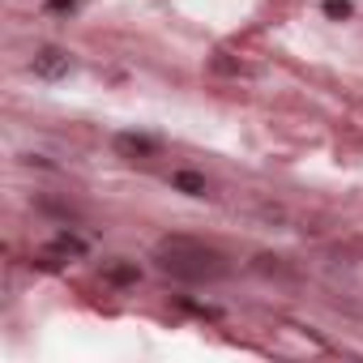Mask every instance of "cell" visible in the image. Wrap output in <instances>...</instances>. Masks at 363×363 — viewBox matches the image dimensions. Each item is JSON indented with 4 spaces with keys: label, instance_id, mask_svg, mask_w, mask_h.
Returning a JSON list of instances; mask_svg holds the SVG:
<instances>
[{
    "label": "cell",
    "instance_id": "1",
    "mask_svg": "<svg viewBox=\"0 0 363 363\" xmlns=\"http://www.w3.org/2000/svg\"><path fill=\"white\" fill-rule=\"evenodd\" d=\"M154 261L162 274L179 278V282H193V286H206V282H223L231 274L227 257L201 240H189V235H162L154 244Z\"/></svg>",
    "mask_w": 363,
    "mask_h": 363
},
{
    "label": "cell",
    "instance_id": "2",
    "mask_svg": "<svg viewBox=\"0 0 363 363\" xmlns=\"http://www.w3.org/2000/svg\"><path fill=\"white\" fill-rule=\"evenodd\" d=\"M35 73H39L43 82H60V77L73 73V56H69L65 48H39V52H35Z\"/></svg>",
    "mask_w": 363,
    "mask_h": 363
},
{
    "label": "cell",
    "instance_id": "3",
    "mask_svg": "<svg viewBox=\"0 0 363 363\" xmlns=\"http://www.w3.org/2000/svg\"><path fill=\"white\" fill-rule=\"evenodd\" d=\"M116 154H124V158H150V154H158V141L145 137V133H120L116 137Z\"/></svg>",
    "mask_w": 363,
    "mask_h": 363
},
{
    "label": "cell",
    "instance_id": "4",
    "mask_svg": "<svg viewBox=\"0 0 363 363\" xmlns=\"http://www.w3.org/2000/svg\"><path fill=\"white\" fill-rule=\"evenodd\" d=\"M48 257H86V244L77 240V235H69V231H60L52 244H48Z\"/></svg>",
    "mask_w": 363,
    "mask_h": 363
},
{
    "label": "cell",
    "instance_id": "5",
    "mask_svg": "<svg viewBox=\"0 0 363 363\" xmlns=\"http://www.w3.org/2000/svg\"><path fill=\"white\" fill-rule=\"evenodd\" d=\"M103 278H107L111 286H133V282H137V265H124V261H107V265H103Z\"/></svg>",
    "mask_w": 363,
    "mask_h": 363
},
{
    "label": "cell",
    "instance_id": "6",
    "mask_svg": "<svg viewBox=\"0 0 363 363\" xmlns=\"http://www.w3.org/2000/svg\"><path fill=\"white\" fill-rule=\"evenodd\" d=\"M171 184H175L179 193H189V197H206V179H201L197 171H175Z\"/></svg>",
    "mask_w": 363,
    "mask_h": 363
},
{
    "label": "cell",
    "instance_id": "7",
    "mask_svg": "<svg viewBox=\"0 0 363 363\" xmlns=\"http://www.w3.org/2000/svg\"><path fill=\"white\" fill-rule=\"evenodd\" d=\"M325 13H329V18H337V22H342V18H350V13H354V9H350V0H325Z\"/></svg>",
    "mask_w": 363,
    "mask_h": 363
},
{
    "label": "cell",
    "instance_id": "8",
    "mask_svg": "<svg viewBox=\"0 0 363 363\" xmlns=\"http://www.w3.org/2000/svg\"><path fill=\"white\" fill-rule=\"evenodd\" d=\"M48 5H52V9L60 13V9H73V5H77V0H48Z\"/></svg>",
    "mask_w": 363,
    "mask_h": 363
}]
</instances>
